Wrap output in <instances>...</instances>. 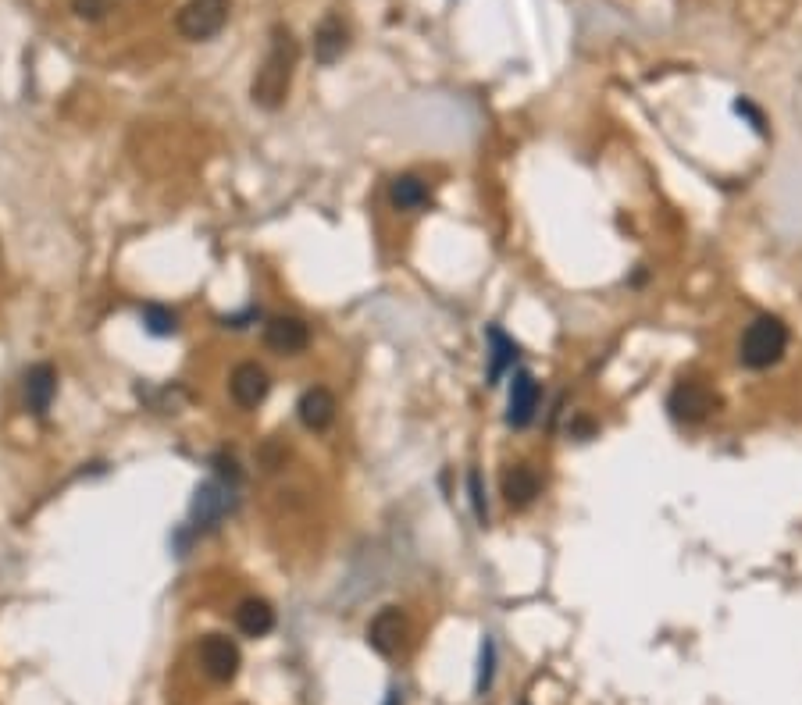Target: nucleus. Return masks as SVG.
I'll return each mask as SVG.
<instances>
[{
    "label": "nucleus",
    "mask_w": 802,
    "mask_h": 705,
    "mask_svg": "<svg viewBox=\"0 0 802 705\" xmlns=\"http://www.w3.org/2000/svg\"><path fill=\"white\" fill-rule=\"evenodd\" d=\"M293 68H296V40L289 29H275L271 33V47L268 57L261 61L254 75V104L264 107V111H275V107L286 104L289 86H293Z\"/></svg>",
    "instance_id": "f257e3e1"
},
{
    "label": "nucleus",
    "mask_w": 802,
    "mask_h": 705,
    "mask_svg": "<svg viewBox=\"0 0 802 705\" xmlns=\"http://www.w3.org/2000/svg\"><path fill=\"white\" fill-rule=\"evenodd\" d=\"M785 349H788L785 321L763 314L745 328L742 346H738V360H742L745 367H753V371H767V367H774L785 357Z\"/></svg>",
    "instance_id": "f03ea898"
},
{
    "label": "nucleus",
    "mask_w": 802,
    "mask_h": 705,
    "mask_svg": "<svg viewBox=\"0 0 802 705\" xmlns=\"http://www.w3.org/2000/svg\"><path fill=\"white\" fill-rule=\"evenodd\" d=\"M232 510H236V485H232V481L211 478V481H204V485H197V492H193L189 520H193L197 531H211V527H218Z\"/></svg>",
    "instance_id": "7ed1b4c3"
},
{
    "label": "nucleus",
    "mask_w": 802,
    "mask_h": 705,
    "mask_svg": "<svg viewBox=\"0 0 802 705\" xmlns=\"http://www.w3.org/2000/svg\"><path fill=\"white\" fill-rule=\"evenodd\" d=\"M717 406H721V396H717L706 381H696V378L678 381V385L671 389V396H667V410H671V417L674 421H685V424L706 421Z\"/></svg>",
    "instance_id": "20e7f679"
},
{
    "label": "nucleus",
    "mask_w": 802,
    "mask_h": 705,
    "mask_svg": "<svg viewBox=\"0 0 802 705\" xmlns=\"http://www.w3.org/2000/svg\"><path fill=\"white\" fill-rule=\"evenodd\" d=\"M229 8L232 0H189L179 11V33L193 43L214 40L229 22Z\"/></svg>",
    "instance_id": "39448f33"
},
{
    "label": "nucleus",
    "mask_w": 802,
    "mask_h": 705,
    "mask_svg": "<svg viewBox=\"0 0 802 705\" xmlns=\"http://www.w3.org/2000/svg\"><path fill=\"white\" fill-rule=\"evenodd\" d=\"M197 656H200V666H204L207 677H211V681H221V684H229L239 673V663H243L236 641L225 638V634H207V638L200 641Z\"/></svg>",
    "instance_id": "423d86ee"
},
{
    "label": "nucleus",
    "mask_w": 802,
    "mask_h": 705,
    "mask_svg": "<svg viewBox=\"0 0 802 705\" xmlns=\"http://www.w3.org/2000/svg\"><path fill=\"white\" fill-rule=\"evenodd\" d=\"M542 392L539 381L528 371H514V381H510V403H507V424L510 428H528L539 414Z\"/></svg>",
    "instance_id": "0eeeda50"
},
{
    "label": "nucleus",
    "mask_w": 802,
    "mask_h": 705,
    "mask_svg": "<svg viewBox=\"0 0 802 705\" xmlns=\"http://www.w3.org/2000/svg\"><path fill=\"white\" fill-rule=\"evenodd\" d=\"M268 371H264L261 364H254V360H246V364H239L236 371H232L229 378V392L232 399H236L243 410H254V406H261L264 399H268Z\"/></svg>",
    "instance_id": "6e6552de"
},
{
    "label": "nucleus",
    "mask_w": 802,
    "mask_h": 705,
    "mask_svg": "<svg viewBox=\"0 0 802 705\" xmlns=\"http://www.w3.org/2000/svg\"><path fill=\"white\" fill-rule=\"evenodd\" d=\"M264 342L275 353L293 357V353H303V349L311 346V328L300 317H271L268 325H264Z\"/></svg>",
    "instance_id": "1a4fd4ad"
},
{
    "label": "nucleus",
    "mask_w": 802,
    "mask_h": 705,
    "mask_svg": "<svg viewBox=\"0 0 802 705\" xmlns=\"http://www.w3.org/2000/svg\"><path fill=\"white\" fill-rule=\"evenodd\" d=\"M403 634H407V620L396 606H385L382 613L368 624V645L378 656H396L403 645Z\"/></svg>",
    "instance_id": "9d476101"
},
{
    "label": "nucleus",
    "mask_w": 802,
    "mask_h": 705,
    "mask_svg": "<svg viewBox=\"0 0 802 705\" xmlns=\"http://www.w3.org/2000/svg\"><path fill=\"white\" fill-rule=\"evenodd\" d=\"M22 389H25V406H29L33 414H47L54 396H58V374H54L50 364H36L25 371Z\"/></svg>",
    "instance_id": "9b49d317"
},
{
    "label": "nucleus",
    "mask_w": 802,
    "mask_h": 705,
    "mask_svg": "<svg viewBox=\"0 0 802 705\" xmlns=\"http://www.w3.org/2000/svg\"><path fill=\"white\" fill-rule=\"evenodd\" d=\"M539 488H542L539 474H535L528 463H514V467L503 470V499H507V506H514V510L532 506Z\"/></svg>",
    "instance_id": "f8f14e48"
},
{
    "label": "nucleus",
    "mask_w": 802,
    "mask_h": 705,
    "mask_svg": "<svg viewBox=\"0 0 802 705\" xmlns=\"http://www.w3.org/2000/svg\"><path fill=\"white\" fill-rule=\"evenodd\" d=\"M296 414H300L303 428L307 431H325L336 421V396L328 389H307L296 403Z\"/></svg>",
    "instance_id": "ddd939ff"
},
{
    "label": "nucleus",
    "mask_w": 802,
    "mask_h": 705,
    "mask_svg": "<svg viewBox=\"0 0 802 705\" xmlns=\"http://www.w3.org/2000/svg\"><path fill=\"white\" fill-rule=\"evenodd\" d=\"M489 385H496V381L503 378L507 371H514L517 364V342L510 339L507 332H503L500 325H489Z\"/></svg>",
    "instance_id": "4468645a"
},
{
    "label": "nucleus",
    "mask_w": 802,
    "mask_h": 705,
    "mask_svg": "<svg viewBox=\"0 0 802 705\" xmlns=\"http://www.w3.org/2000/svg\"><path fill=\"white\" fill-rule=\"evenodd\" d=\"M343 50H346V25L336 15H328L314 29V57H318L321 65H332V61L343 57Z\"/></svg>",
    "instance_id": "2eb2a0df"
},
{
    "label": "nucleus",
    "mask_w": 802,
    "mask_h": 705,
    "mask_svg": "<svg viewBox=\"0 0 802 705\" xmlns=\"http://www.w3.org/2000/svg\"><path fill=\"white\" fill-rule=\"evenodd\" d=\"M236 627L246 634V638H264V634L275 627V609L264 599H246L239 602L236 609Z\"/></svg>",
    "instance_id": "dca6fc26"
},
{
    "label": "nucleus",
    "mask_w": 802,
    "mask_h": 705,
    "mask_svg": "<svg viewBox=\"0 0 802 705\" xmlns=\"http://www.w3.org/2000/svg\"><path fill=\"white\" fill-rule=\"evenodd\" d=\"M389 200H393L396 211H421V207H428L432 193H428V186L418 175H400V179H393V186H389Z\"/></svg>",
    "instance_id": "f3484780"
},
{
    "label": "nucleus",
    "mask_w": 802,
    "mask_h": 705,
    "mask_svg": "<svg viewBox=\"0 0 802 705\" xmlns=\"http://www.w3.org/2000/svg\"><path fill=\"white\" fill-rule=\"evenodd\" d=\"M143 325H147L150 335L164 339V335H175V328H179V317H175V310L161 307V303H147V307H143Z\"/></svg>",
    "instance_id": "a211bd4d"
},
{
    "label": "nucleus",
    "mask_w": 802,
    "mask_h": 705,
    "mask_svg": "<svg viewBox=\"0 0 802 705\" xmlns=\"http://www.w3.org/2000/svg\"><path fill=\"white\" fill-rule=\"evenodd\" d=\"M492 677H496V641L485 634L482 649H478V681H475L478 695H485L492 688Z\"/></svg>",
    "instance_id": "6ab92c4d"
},
{
    "label": "nucleus",
    "mask_w": 802,
    "mask_h": 705,
    "mask_svg": "<svg viewBox=\"0 0 802 705\" xmlns=\"http://www.w3.org/2000/svg\"><path fill=\"white\" fill-rule=\"evenodd\" d=\"M467 492H471V510H475L478 524L485 527V520H489V506H485V488H482V474H478V470L467 474Z\"/></svg>",
    "instance_id": "aec40b11"
},
{
    "label": "nucleus",
    "mask_w": 802,
    "mask_h": 705,
    "mask_svg": "<svg viewBox=\"0 0 802 705\" xmlns=\"http://www.w3.org/2000/svg\"><path fill=\"white\" fill-rule=\"evenodd\" d=\"M735 111H738V114H745V118L753 122V129H756V132L767 129V118H763V114H760V107H753V100H745V97H742V100H735Z\"/></svg>",
    "instance_id": "412c9836"
},
{
    "label": "nucleus",
    "mask_w": 802,
    "mask_h": 705,
    "mask_svg": "<svg viewBox=\"0 0 802 705\" xmlns=\"http://www.w3.org/2000/svg\"><path fill=\"white\" fill-rule=\"evenodd\" d=\"M75 11H79L82 18L90 15V18H100L107 11V4L104 0H75Z\"/></svg>",
    "instance_id": "4be33fe9"
}]
</instances>
